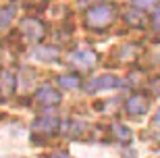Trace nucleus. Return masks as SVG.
<instances>
[{"label":"nucleus","instance_id":"obj_16","mask_svg":"<svg viewBox=\"0 0 160 158\" xmlns=\"http://www.w3.org/2000/svg\"><path fill=\"white\" fill-rule=\"evenodd\" d=\"M152 25H154L156 31H160V11H156L154 15H152Z\"/></svg>","mask_w":160,"mask_h":158},{"label":"nucleus","instance_id":"obj_14","mask_svg":"<svg viewBox=\"0 0 160 158\" xmlns=\"http://www.w3.org/2000/svg\"><path fill=\"white\" fill-rule=\"evenodd\" d=\"M131 2H133V4H135L139 11H143V8H152V6H154L158 0H131Z\"/></svg>","mask_w":160,"mask_h":158},{"label":"nucleus","instance_id":"obj_17","mask_svg":"<svg viewBox=\"0 0 160 158\" xmlns=\"http://www.w3.org/2000/svg\"><path fill=\"white\" fill-rule=\"evenodd\" d=\"M50 158H73V156H69L67 152H54V154H52Z\"/></svg>","mask_w":160,"mask_h":158},{"label":"nucleus","instance_id":"obj_6","mask_svg":"<svg viewBox=\"0 0 160 158\" xmlns=\"http://www.w3.org/2000/svg\"><path fill=\"white\" fill-rule=\"evenodd\" d=\"M114 88H121V79L117 75H100L85 85L88 92H100V89H114Z\"/></svg>","mask_w":160,"mask_h":158},{"label":"nucleus","instance_id":"obj_9","mask_svg":"<svg viewBox=\"0 0 160 158\" xmlns=\"http://www.w3.org/2000/svg\"><path fill=\"white\" fill-rule=\"evenodd\" d=\"M150 106V100L148 96L143 94H133L127 102H125V110L129 112V115H133V117H137V115H143V112L148 110Z\"/></svg>","mask_w":160,"mask_h":158},{"label":"nucleus","instance_id":"obj_11","mask_svg":"<svg viewBox=\"0 0 160 158\" xmlns=\"http://www.w3.org/2000/svg\"><path fill=\"white\" fill-rule=\"evenodd\" d=\"M110 135H112L117 141H121V144H129L131 137H133L131 129L125 127V125H121V123H114L112 127H110Z\"/></svg>","mask_w":160,"mask_h":158},{"label":"nucleus","instance_id":"obj_18","mask_svg":"<svg viewBox=\"0 0 160 158\" xmlns=\"http://www.w3.org/2000/svg\"><path fill=\"white\" fill-rule=\"evenodd\" d=\"M152 88H154V92L160 96V77H158V79H154V83H152Z\"/></svg>","mask_w":160,"mask_h":158},{"label":"nucleus","instance_id":"obj_2","mask_svg":"<svg viewBox=\"0 0 160 158\" xmlns=\"http://www.w3.org/2000/svg\"><path fill=\"white\" fill-rule=\"evenodd\" d=\"M69 64L77 71H89L96 64V52H92V50H73L69 54Z\"/></svg>","mask_w":160,"mask_h":158},{"label":"nucleus","instance_id":"obj_15","mask_svg":"<svg viewBox=\"0 0 160 158\" xmlns=\"http://www.w3.org/2000/svg\"><path fill=\"white\" fill-rule=\"evenodd\" d=\"M11 19H12V8H11V6H6V8L0 11V23H2V25H6Z\"/></svg>","mask_w":160,"mask_h":158},{"label":"nucleus","instance_id":"obj_1","mask_svg":"<svg viewBox=\"0 0 160 158\" xmlns=\"http://www.w3.org/2000/svg\"><path fill=\"white\" fill-rule=\"evenodd\" d=\"M117 19V6L108 4V2H100L94 4L85 13V25L89 29H104Z\"/></svg>","mask_w":160,"mask_h":158},{"label":"nucleus","instance_id":"obj_8","mask_svg":"<svg viewBox=\"0 0 160 158\" xmlns=\"http://www.w3.org/2000/svg\"><path fill=\"white\" fill-rule=\"evenodd\" d=\"M60 127H62V133L73 137V140H83V137L88 135V131L92 129L85 121H67V123H62Z\"/></svg>","mask_w":160,"mask_h":158},{"label":"nucleus","instance_id":"obj_13","mask_svg":"<svg viewBox=\"0 0 160 158\" xmlns=\"http://www.w3.org/2000/svg\"><path fill=\"white\" fill-rule=\"evenodd\" d=\"M56 83H58L60 88H67V89H75L79 88V77L77 75H60L58 79H56Z\"/></svg>","mask_w":160,"mask_h":158},{"label":"nucleus","instance_id":"obj_19","mask_svg":"<svg viewBox=\"0 0 160 158\" xmlns=\"http://www.w3.org/2000/svg\"><path fill=\"white\" fill-rule=\"evenodd\" d=\"M152 125H160V110L154 115V119H152Z\"/></svg>","mask_w":160,"mask_h":158},{"label":"nucleus","instance_id":"obj_3","mask_svg":"<svg viewBox=\"0 0 160 158\" xmlns=\"http://www.w3.org/2000/svg\"><path fill=\"white\" fill-rule=\"evenodd\" d=\"M60 100H62L60 92H58V89H54L50 83H44V85L36 92V102H38V106H42V108L56 106V104H60Z\"/></svg>","mask_w":160,"mask_h":158},{"label":"nucleus","instance_id":"obj_4","mask_svg":"<svg viewBox=\"0 0 160 158\" xmlns=\"http://www.w3.org/2000/svg\"><path fill=\"white\" fill-rule=\"evenodd\" d=\"M60 119L58 117H50V115H46V117H38L33 123H31V129L36 131V133H44V135H52L56 133L60 129Z\"/></svg>","mask_w":160,"mask_h":158},{"label":"nucleus","instance_id":"obj_5","mask_svg":"<svg viewBox=\"0 0 160 158\" xmlns=\"http://www.w3.org/2000/svg\"><path fill=\"white\" fill-rule=\"evenodd\" d=\"M21 33L27 38V40L31 42H38L44 38V33H46V29H44V25H42V21H38V19L29 17V19H25L23 23H21Z\"/></svg>","mask_w":160,"mask_h":158},{"label":"nucleus","instance_id":"obj_12","mask_svg":"<svg viewBox=\"0 0 160 158\" xmlns=\"http://www.w3.org/2000/svg\"><path fill=\"white\" fill-rule=\"evenodd\" d=\"M125 19H127V23H129L131 27H143V25H146L143 11H129L125 15Z\"/></svg>","mask_w":160,"mask_h":158},{"label":"nucleus","instance_id":"obj_10","mask_svg":"<svg viewBox=\"0 0 160 158\" xmlns=\"http://www.w3.org/2000/svg\"><path fill=\"white\" fill-rule=\"evenodd\" d=\"M33 56H36L38 60H44V63H54V60L60 56V52L52 46H38Z\"/></svg>","mask_w":160,"mask_h":158},{"label":"nucleus","instance_id":"obj_7","mask_svg":"<svg viewBox=\"0 0 160 158\" xmlns=\"http://www.w3.org/2000/svg\"><path fill=\"white\" fill-rule=\"evenodd\" d=\"M15 88H17V77L15 73H11L8 69H0V98L6 100L15 94Z\"/></svg>","mask_w":160,"mask_h":158}]
</instances>
